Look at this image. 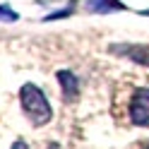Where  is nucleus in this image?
Here are the masks:
<instances>
[{
	"instance_id": "obj_1",
	"label": "nucleus",
	"mask_w": 149,
	"mask_h": 149,
	"mask_svg": "<svg viewBox=\"0 0 149 149\" xmlns=\"http://www.w3.org/2000/svg\"><path fill=\"white\" fill-rule=\"evenodd\" d=\"M19 101H22V108H24V113H26V118H29L31 125L43 127V125H48L53 120V108L48 104V99H46V94L41 91V87L31 84V82L22 84Z\"/></svg>"
},
{
	"instance_id": "obj_2",
	"label": "nucleus",
	"mask_w": 149,
	"mask_h": 149,
	"mask_svg": "<svg viewBox=\"0 0 149 149\" xmlns=\"http://www.w3.org/2000/svg\"><path fill=\"white\" fill-rule=\"evenodd\" d=\"M130 120L137 127H149V87H139L130 99Z\"/></svg>"
},
{
	"instance_id": "obj_3",
	"label": "nucleus",
	"mask_w": 149,
	"mask_h": 149,
	"mask_svg": "<svg viewBox=\"0 0 149 149\" xmlns=\"http://www.w3.org/2000/svg\"><path fill=\"white\" fill-rule=\"evenodd\" d=\"M108 51L116 55H123V58L132 60L137 65H147L149 68V46L147 43H113Z\"/></svg>"
},
{
	"instance_id": "obj_4",
	"label": "nucleus",
	"mask_w": 149,
	"mask_h": 149,
	"mask_svg": "<svg viewBox=\"0 0 149 149\" xmlns=\"http://www.w3.org/2000/svg\"><path fill=\"white\" fill-rule=\"evenodd\" d=\"M55 77H58L60 87H63V99L65 101H74V99L79 96V82H77V77H74V72L58 70V72H55Z\"/></svg>"
},
{
	"instance_id": "obj_5",
	"label": "nucleus",
	"mask_w": 149,
	"mask_h": 149,
	"mask_svg": "<svg viewBox=\"0 0 149 149\" xmlns=\"http://www.w3.org/2000/svg\"><path fill=\"white\" fill-rule=\"evenodd\" d=\"M87 10L94 15H111V12L127 10V5L120 3V0H87Z\"/></svg>"
},
{
	"instance_id": "obj_6",
	"label": "nucleus",
	"mask_w": 149,
	"mask_h": 149,
	"mask_svg": "<svg viewBox=\"0 0 149 149\" xmlns=\"http://www.w3.org/2000/svg\"><path fill=\"white\" fill-rule=\"evenodd\" d=\"M0 19H3V22H17L19 15H17L10 5H0Z\"/></svg>"
},
{
	"instance_id": "obj_7",
	"label": "nucleus",
	"mask_w": 149,
	"mask_h": 149,
	"mask_svg": "<svg viewBox=\"0 0 149 149\" xmlns=\"http://www.w3.org/2000/svg\"><path fill=\"white\" fill-rule=\"evenodd\" d=\"M72 15V7H63V10H55L51 15H46L43 17V22H55V19H65V17H70Z\"/></svg>"
},
{
	"instance_id": "obj_8",
	"label": "nucleus",
	"mask_w": 149,
	"mask_h": 149,
	"mask_svg": "<svg viewBox=\"0 0 149 149\" xmlns=\"http://www.w3.org/2000/svg\"><path fill=\"white\" fill-rule=\"evenodd\" d=\"M12 149H29V147H26V142H24V139H17V142L12 144Z\"/></svg>"
},
{
	"instance_id": "obj_9",
	"label": "nucleus",
	"mask_w": 149,
	"mask_h": 149,
	"mask_svg": "<svg viewBox=\"0 0 149 149\" xmlns=\"http://www.w3.org/2000/svg\"><path fill=\"white\" fill-rule=\"evenodd\" d=\"M139 15H142V17H149V7H147V10H139Z\"/></svg>"
},
{
	"instance_id": "obj_10",
	"label": "nucleus",
	"mask_w": 149,
	"mask_h": 149,
	"mask_svg": "<svg viewBox=\"0 0 149 149\" xmlns=\"http://www.w3.org/2000/svg\"><path fill=\"white\" fill-rule=\"evenodd\" d=\"M147 149H149V147H147Z\"/></svg>"
}]
</instances>
